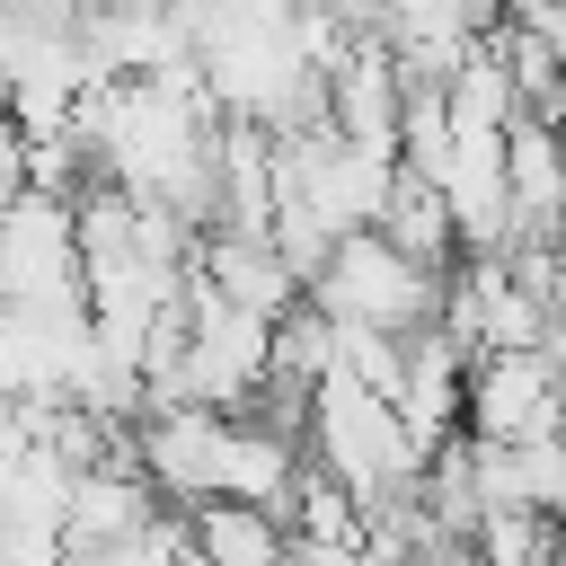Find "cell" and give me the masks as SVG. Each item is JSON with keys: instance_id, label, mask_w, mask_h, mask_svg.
Segmentation results:
<instances>
[{"instance_id": "obj_1", "label": "cell", "mask_w": 566, "mask_h": 566, "mask_svg": "<svg viewBox=\"0 0 566 566\" xmlns=\"http://www.w3.org/2000/svg\"><path fill=\"white\" fill-rule=\"evenodd\" d=\"M301 451H310V469H327L363 513H389V504H407V495L424 486L416 433H407L398 407H389L380 389H363L354 371H327V380L310 389V407H301Z\"/></svg>"}, {"instance_id": "obj_2", "label": "cell", "mask_w": 566, "mask_h": 566, "mask_svg": "<svg viewBox=\"0 0 566 566\" xmlns=\"http://www.w3.org/2000/svg\"><path fill=\"white\" fill-rule=\"evenodd\" d=\"M310 310L327 327H363V336H398L407 345V336H424L442 318V274L416 265V256H398L380 230H354L310 274Z\"/></svg>"}, {"instance_id": "obj_3", "label": "cell", "mask_w": 566, "mask_h": 566, "mask_svg": "<svg viewBox=\"0 0 566 566\" xmlns=\"http://www.w3.org/2000/svg\"><path fill=\"white\" fill-rule=\"evenodd\" d=\"M0 301H18V310H71V301H88L71 195L35 186V195H18L0 212Z\"/></svg>"}, {"instance_id": "obj_4", "label": "cell", "mask_w": 566, "mask_h": 566, "mask_svg": "<svg viewBox=\"0 0 566 566\" xmlns=\"http://www.w3.org/2000/svg\"><path fill=\"white\" fill-rule=\"evenodd\" d=\"M460 433L469 442H557L566 433V371L548 354H478Z\"/></svg>"}, {"instance_id": "obj_5", "label": "cell", "mask_w": 566, "mask_h": 566, "mask_svg": "<svg viewBox=\"0 0 566 566\" xmlns=\"http://www.w3.org/2000/svg\"><path fill=\"white\" fill-rule=\"evenodd\" d=\"M186 548H195V566H283V557H292V531H283V513H265V504L212 495V504L186 513Z\"/></svg>"}, {"instance_id": "obj_6", "label": "cell", "mask_w": 566, "mask_h": 566, "mask_svg": "<svg viewBox=\"0 0 566 566\" xmlns=\"http://www.w3.org/2000/svg\"><path fill=\"white\" fill-rule=\"evenodd\" d=\"M398 256H416V265H433V274H451L460 265V230H451V203L424 186V177H407L398 168V186H389V212L371 221Z\"/></svg>"}]
</instances>
